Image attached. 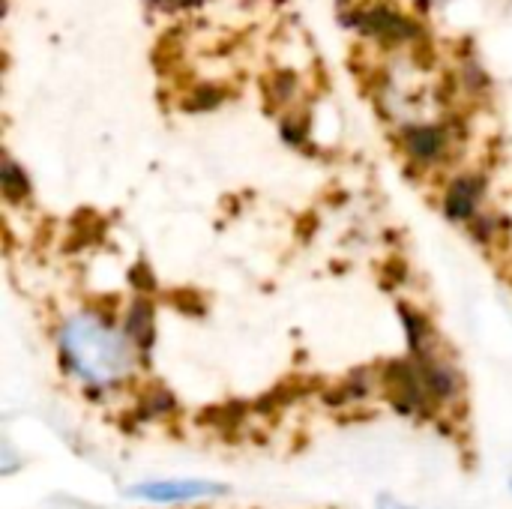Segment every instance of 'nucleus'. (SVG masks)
<instances>
[{"instance_id": "f257e3e1", "label": "nucleus", "mask_w": 512, "mask_h": 509, "mask_svg": "<svg viewBox=\"0 0 512 509\" xmlns=\"http://www.w3.org/2000/svg\"><path fill=\"white\" fill-rule=\"evenodd\" d=\"M132 342L123 330H114L105 318L99 315H78L66 321L60 333V354L63 363L87 384L96 387H111L123 381L132 366Z\"/></svg>"}, {"instance_id": "f03ea898", "label": "nucleus", "mask_w": 512, "mask_h": 509, "mask_svg": "<svg viewBox=\"0 0 512 509\" xmlns=\"http://www.w3.org/2000/svg\"><path fill=\"white\" fill-rule=\"evenodd\" d=\"M387 399L393 402V408L399 414H414V411H426L429 405V390L420 372L417 360H393L384 366L381 372Z\"/></svg>"}, {"instance_id": "7ed1b4c3", "label": "nucleus", "mask_w": 512, "mask_h": 509, "mask_svg": "<svg viewBox=\"0 0 512 509\" xmlns=\"http://www.w3.org/2000/svg\"><path fill=\"white\" fill-rule=\"evenodd\" d=\"M135 498L153 501V504H189L213 495H225V486L210 483V480H156L132 489Z\"/></svg>"}, {"instance_id": "20e7f679", "label": "nucleus", "mask_w": 512, "mask_h": 509, "mask_svg": "<svg viewBox=\"0 0 512 509\" xmlns=\"http://www.w3.org/2000/svg\"><path fill=\"white\" fill-rule=\"evenodd\" d=\"M480 195H483V183L474 180V177H459L447 186V195H444V210L450 219H474L477 216V204H480Z\"/></svg>"}, {"instance_id": "39448f33", "label": "nucleus", "mask_w": 512, "mask_h": 509, "mask_svg": "<svg viewBox=\"0 0 512 509\" xmlns=\"http://www.w3.org/2000/svg\"><path fill=\"white\" fill-rule=\"evenodd\" d=\"M420 363V372H423V381H426V390H429V399H453L456 396V375L450 366H444L441 360H429L426 354L417 357Z\"/></svg>"}, {"instance_id": "423d86ee", "label": "nucleus", "mask_w": 512, "mask_h": 509, "mask_svg": "<svg viewBox=\"0 0 512 509\" xmlns=\"http://www.w3.org/2000/svg\"><path fill=\"white\" fill-rule=\"evenodd\" d=\"M405 147L408 153L417 159V162H435L444 147H447V138L441 129H432V126H423V129H411L408 138H405Z\"/></svg>"}, {"instance_id": "0eeeda50", "label": "nucleus", "mask_w": 512, "mask_h": 509, "mask_svg": "<svg viewBox=\"0 0 512 509\" xmlns=\"http://www.w3.org/2000/svg\"><path fill=\"white\" fill-rule=\"evenodd\" d=\"M123 333L129 336L135 348H150L153 345V306L138 300L123 318Z\"/></svg>"}, {"instance_id": "6e6552de", "label": "nucleus", "mask_w": 512, "mask_h": 509, "mask_svg": "<svg viewBox=\"0 0 512 509\" xmlns=\"http://www.w3.org/2000/svg\"><path fill=\"white\" fill-rule=\"evenodd\" d=\"M402 321H405V330H408V339H411V351L420 357L423 348H426L429 324H426V318H423L417 309H411V306H402Z\"/></svg>"}, {"instance_id": "1a4fd4ad", "label": "nucleus", "mask_w": 512, "mask_h": 509, "mask_svg": "<svg viewBox=\"0 0 512 509\" xmlns=\"http://www.w3.org/2000/svg\"><path fill=\"white\" fill-rule=\"evenodd\" d=\"M0 180H3V195L15 204V201H24L27 198V192H30V186H27V177H24V171L15 165V162H9L6 159V165H3V174H0Z\"/></svg>"}, {"instance_id": "9d476101", "label": "nucleus", "mask_w": 512, "mask_h": 509, "mask_svg": "<svg viewBox=\"0 0 512 509\" xmlns=\"http://www.w3.org/2000/svg\"><path fill=\"white\" fill-rule=\"evenodd\" d=\"M144 408H147V414H162V411H168V408H171V396H168L165 390H150V396H147Z\"/></svg>"}, {"instance_id": "9b49d317", "label": "nucleus", "mask_w": 512, "mask_h": 509, "mask_svg": "<svg viewBox=\"0 0 512 509\" xmlns=\"http://www.w3.org/2000/svg\"><path fill=\"white\" fill-rule=\"evenodd\" d=\"M381 509H408V507H402V504H390V501H387V504H381Z\"/></svg>"}]
</instances>
